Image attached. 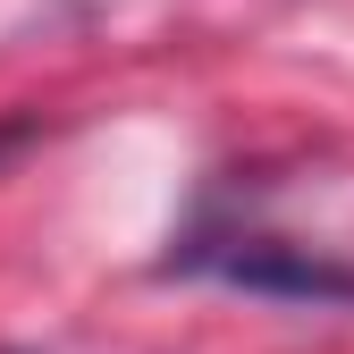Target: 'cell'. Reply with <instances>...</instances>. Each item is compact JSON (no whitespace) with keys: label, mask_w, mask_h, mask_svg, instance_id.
<instances>
[{"label":"cell","mask_w":354,"mask_h":354,"mask_svg":"<svg viewBox=\"0 0 354 354\" xmlns=\"http://www.w3.org/2000/svg\"><path fill=\"white\" fill-rule=\"evenodd\" d=\"M169 270L245 287V295H279V304H354L346 261H329L313 245H287V236H261V228H194L169 253Z\"/></svg>","instance_id":"6da1fadb"},{"label":"cell","mask_w":354,"mask_h":354,"mask_svg":"<svg viewBox=\"0 0 354 354\" xmlns=\"http://www.w3.org/2000/svg\"><path fill=\"white\" fill-rule=\"evenodd\" d=\"M17 144H34V118H26V110H17V118H0V160H9Z\"/></svg>","instance_id":"7a4b0ae2"}]
</instances>
